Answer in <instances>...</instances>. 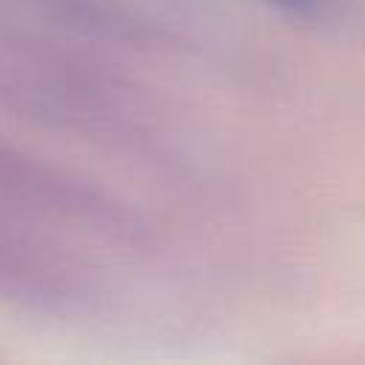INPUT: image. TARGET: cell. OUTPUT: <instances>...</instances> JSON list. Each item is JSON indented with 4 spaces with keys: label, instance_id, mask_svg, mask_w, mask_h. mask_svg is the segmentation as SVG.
Wrapping results in <instances>:
<instances>
[{
    "label": "cell",
    "instance_id": "4",
    "mask_svg": "<svg viewBox=\"0 0 365 365\" xmlns=\"http://www.w3.org/2000/svg\"><path fill=\"white\" fill-rule=\"evenodd\" d=\"M265 3L279 9L288 17L311 20V23H319L336 14V0H265Z\"/></svg>",
    "mask_w": 365,
    "mask_h": 365
},
{
    "label": "cell",
    "instance_id": "1",
    "mask_svg": "<svg viewBox=\"0 0 365 365\" xmlns=\"http://www.w3.org/2000/svg\"><path fill=\"white\" fill-rule=\"evenodd\" d=\"M74 83L26 26L0 20V114L60 120L74 111Z\"/></svg>",
    "mask_w": 365,
    "mask_h": 365
},
{
    "label": "cell",
    "instance_id": "3",
    "mask_svg": "<svg viewBox=\"0 0 365 365\" xmlns=\"http://www.w3.org/2000/svg\"><path fill=\"white\" fill-rule=\"evenodd\" d=\"M66 0H0V20L26 26V20L60 14Z\"/></svg>",
    "mask_w": 365,
    "mask_h": 365
},
{
    "label": "cell",
    "instance_id": "2",
    "mask_svg": "<svg viewBox=\"0 0 365 365\" xmlns=\"http://www.w3.org/2000/svg\"><path fill=\"white\" fill-rule=\"evenodd\" d=\"M77 294V274L60 251L0 208V302L23 311H60Z\"/></svg>",
    "mask_w": 365,
    "mask_h": 365
}]
</instances>
